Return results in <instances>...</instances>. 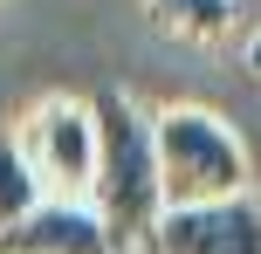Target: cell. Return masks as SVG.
<instances>
[{
	"label": "cell",
	"mask_w": 261,
	"mask_h": 254,
	"mask_svg": "<svg viewBox=\"0 0 261 254\" xmlns=\"http://www.w3.org/2000/svg\"><path fill=\"white\" fill-rule=\"evenodd\" d=\"M96 117V172H90V213L103 220L110 254L151 247V227L165 213L158 192V158H151V110H138L124 90H103L90 103Z\"/></svg>",
	"instance_id": "obj_1"
},
{
	"label": "cell",
	"mask_w": 261,
	"mask_h": 254,
	"mask_svg": "<svg viewBox=\"0 0 261 254\" xmlns=\"http://www.w3.org/2000/svg\"><path fill=\"white\" fill-rule=\"evenodd\" d=\"M151 158H158L165 206H206V200H227V192H248L241 137L199 103L151 110Z\"/></svg>",
	"instance_id": "obj_2"
},
{
	"label": "cell",
	"mask_w": 261,
	"mask_h": 254,
	"mask_svg": "<svg viewBox=\"0 0 261 254\" xmlns=\"http://www.w3.org/2000/svg\"><path fill=\"white\" fill-rule=\"evenodd\" d=\"M14 145L35 165L48 200H83L90 192V172H96V117H90V103H76V96L35 103L14 124Z\"/></svg>",
	"instance_id": "obj_3"
},
{
	"label": "cell",
	"mask_w": 261,
	"mask_h": 254,
	"mask_svg": "<svg viewBox=\"0 0 261 254\" xmlns=\"http://www.w3.org/2000/svg\"><path fill=\"white\" fill-rule=\"evenodd\" d=\"M151 254H261V200L227 192L206 206H165L151 227Z\"/></svg>",
	"instance_id": "obj_4"
},
{
	"label": "cell",
	"mask_w": 261,
	"mask_h": 254,
	"mask_svg": "<svg viewBox=\"0 0 261 254\" xmlns=\"http://www.w3.org/2000/svg\"><path fill=\"white\" fill-rule=\"evenodd\" d=\"M0 254H110L90 200H41L28 220L0 234Z\"/></svg>",
	"instance_id": "obj_5"
},
{
	"label": "cell",
	"mask_w": 261,
	"mask_h": 254,
	"mask_svg": "<svg viewBox=\"0 0 261 254\" xmlns=\"http://www.w3.org/2000/svg\"><path fill=\"white\" fill-rule=\"evenodd\" d=\"M151 21L179 41H220L234 27V0H144Z\"/></svg>",
	"instance_id": "obj_6"
},
{
	"label": "cell",
	"mask_w": 261,
	"mask_h": 254,
	"mask_svg": "<svg viewBox=\"0 0 261 254\" xmlns=\"http://www.w3.org/2000/svg\"><path fill=\"white\" fill-rule=\"evenodd\" d=\"M41 200H48V192H41L35 165L21 158V145H14V131H0V234H7L14 220H28V213H35Z\"/></svg>",
	"instance_id": "obj_7"
},
{
	"label": "cell",
	"mask_w": 261,
	"mask_h": 254,
	"mask_svg": "<svg viewBox=\"0 0 261 254\" xmlns=\"http://www.w3.org/2000/svg\"><path fill=\"white\" fill-rule=\"evenodd\" d=\"M241 55H248V76L261 82V27H254V35H248V48H241Z\"/></svg>",
	"instance_id": "obj_8"
}]
</instances>
